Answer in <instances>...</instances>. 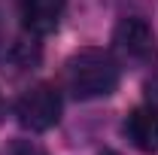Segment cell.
Wrapping results in <instances>:
<instances>
[{
    "mask_svg": "<svg viewBox=\"0 0 158 155\" xmlns=\"http://www.w3.org/2000/svg\"><path fill=\"white\" fill-rule=\"evenodd\" d=\"M6 155H49V152L40 146L37 140H24V137H19V140H12V143L6 146Z\"/></svg>",
    "mask_w": 158,
    "mask_h": 155,
    "instance_id": "52a82bcc",
    "label": "cell"
},
{
    "mask_svg": "<svg viewBox=\"0 0 158 155\" xmlns=\"http://www.w3.org/2000/svg\"><path fill=\"white\" fill-rule=\"evenodd\" d=\"M149 88H158V70H155V76L149 79Z\"/></svg>",
    "mask_w": 158,
    "mask_h": 155,
    "instance_id": "ba28073f",
    "label": "cell"
},
{
    "mask_svg": "<svg viewBox=\"0 0 158 155\" xmlns=\"http://www.w3.org/2000/svg\"><path fill=\"white\" fill-rule=\"evenodd\" d=\"M113 46H116L118 55L128 58V61L149 58L152 49H155V37H152L149 21L140 19V15H128V19H122L116 24V31H113Z\"/></svg>",
    "mask_w": 158,
    "mask_h": 155,
    "instance_id": "3957f363",
    "label": "cell"
},
{
    "mask_svg": "<svg viewBox=\"0 0 158 155\" xmlns=\"http://www.w3.org/2000/svg\"><path fill=\"white\" fill-rule=\"evenodd\" d=\"M118 61L113 52L106 49H94L85 46L73 52L67 64H64V88L79 100H94V97H106L118 88Z\"/></svg>",
    "mask_w": 158,
    "mask_h": 155,
    "instance_id": "6da1fadb",
    "label": "cell"
},
{
    "mask_svg": "<svg viewBox=\"0 0 158 155\" xmlns=\"http://www.w3.org/2000/svg\"><path fill=\"white\" fill-rule=\"evenodd\" d=\"M15 116L19 125L27 131H49L61 122V91L52 82H37L24 88L15 100Z\"/></svg>",
    "mask_w": 158,
    "mask_h": 155,
    "instance_id": "7a4b0ae2",
    "label": "cell"
},
{
    "mask_svg": "<svg viewBox=\"0 0 158 155\" xmlns=\"http://www.w3.org/2000/svg\"><path fill=\"white\" fill-rule=\"evenodd\" d=\"M125 137L143 155H158V103H140L125 116Z\"/></svg>",
    "mask_w": 158,
    "mask_h": 155,
    "instance_id": "277c9868",
    "label": "cell"
},
{
    "mask_svg": "<svg viewBox=\"0 0 158 155\" xmlns=\"http://www.w3.org/2000/svg\"><path fill=\"white\" fill-rule=\"evenodd\" d=\"M61 19H64V0H21V21L37 37L58 31Z\"/></svg>",
    "mask_w": 158,
    "mask_h": 155,
    "instance_id": "5b68a950",
    "label": "cell"
},
{
    "mask_svg": "<svg viewBox=\"0 0 158 155\" xmlns=\"http://www.w3.org/2000/svg\"><path fill=\"white\" fill-rule=\"evenodd\" d=\"M9 61H12L19 70H27V67H34V64L40 61V52H37V49H31L24 40H19V43L9 49Z\"/></svg>",
    "mask_w": 158,
    "mask_h": 155,
    "instance_id": "8992f818",
    "label": "cell"
},
{
    "mask_svg": "<svg viewBox=\"0 0 158 155\" xmlns=\"http://www.w3.org/2000/svg\"><path fill=\"white\" fill-rule=\"evenodd\" d=\"M0 119H3V97H0Z\"/></svg>",
    "mask_w": 158,
    "mask_h": 155,
    "instance_id": "9c48e42d",
    "label": "cell"
}]
</instances>
